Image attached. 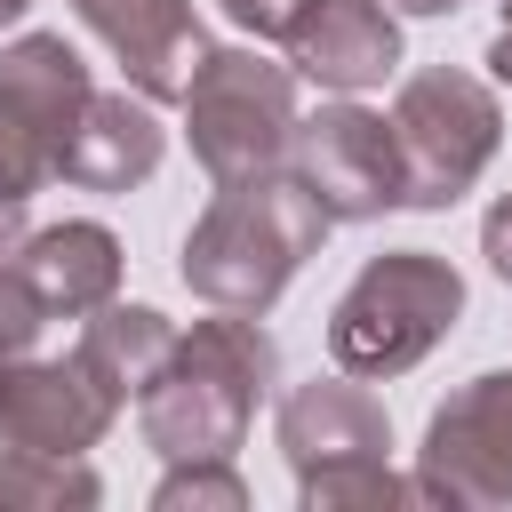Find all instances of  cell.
<instances>
[{"instance_id": "2", "label": "cell", "mask_w": 512, "mask_h": 512, "mask_svg": "<svg viewBox=\"0 0 512 512\" xmlns=\"http://www.w3.org/2000/svg\"><path fill=\"white\" fill-rule=\"evenodd\" d=\"M328 240V208L288 176H240V184H216V200L192 216L184 232V288L216 312H272L280 288L320 256Z\"/></svg>"}, {"instance_id": "1", "label": "cell", "mask_w": 512, "mask_h": 512, "mask_svg": "<svg viewBox=\"0 0 512 512\" xmlns=\"http://www.w3.org/2000/svg\"><path fill=\"white\" fill-rule=\"evenodd\" d=\"M272 384H280V344L264 336V312H216L208 304V320H192V336H176L168 368L136 400L144 448H160L168 464L232 456Z\"/></svg>"}, {"instance_id": "11", "label": "cell", "mask_w": 512, "mask_h": 512, "mask_svg": "<svg viewBox=\"0 0 512 512\" xmlns=\"http://www.w3.org/2000/svg\"><path fill=\"white\" fill-rule=\"evenodd\" d=\"M392 448V416L384 400L368 392V376H312L280 400V456L296 472H320V464H352V456H384Z\"/></svg>"}, {"instance_id": "23", "label": "cell", "mask_w": 512, "mask_h": 512, "mask_svg": "<svg viewBox=\"0 0 512 512\" xmlns=\"http://www.w3.org/2000/svg\"><path fill=\"white\" fill-rule=\"evenodd\" d=\"M24 232H32V224H24V200H0V264L24 248Z\"/></svg>"}, {"instance_id": "15", "label": "cell", "mask_w": 512, "mask_h": 512, "mask_svg": "<svg viewBox=\"0 0 512 512\" xmlns=\"http://www.w3.org/2000/svg\"><path fill=\"white\" fill-rule=\"evenodd\" d=\"M0 96H8V104H24V112L64 144V136H72V120L88 112L96 80H88V64H80V48H72L64 32H24V40H8V48H0Z\"/></svg>"}, {"instance_id": "16", "label": "cell", "mask_w": 512, "mask_h": 512, "mask_svg": "<svg viewBox=\"0 0 512 512\" xmlns=\"http://www.w3.org/2000/svg\"><path fill=\"white\" fill-rule=\"evenodd\" d=\"M104 496V480L80 456H40V448H8L0 456V512H88Z\"/></svg>"}, {"instance_id": "7", "label": "cell", "mask_w": 512, "mask_h": 512, "mask_svg": "<svg viewBox=\"0 0 512 512\" xmlns=\"http://www.w3.org/2000/svg\"><path fill=\"white\" fill-rule=\"evenodd\" d=\"M416 504L440 512L512 504V368H488L432 408L416 448Z\"/></svg>"}, {"instance_id": "20", "label": "cell", "mask_w": 512, "mask_h": 512, "mask_svg": "<svg viewBox=\"0 0 512 512\" xmlns=\"http://www.w3.org/2000/svg\"><path fill=\"white\" fill-rule=\"evenodd\" d=\"M56 312H48V296L32 288V272L8 256L0 264V360H24L32 344H40V328H48Z\"/></svg>"}, {"instance_id": "27", "label": "cell", "mask_w": 512, "mask_h": 512, "mask_svg": "<svg viewBox=\"0 0 512 512\" xmlns=\"http://www.w3.org/2000/svg\"><path fill=\"white\" fill-rule=\"evenodd\" d=\"M0 384H8V360H0Z\"/></svg>"}, {"instance_id": "12", "label": "cell", "mask_w": 512, "mask_h": 512, "mask_svg": "<svg viewBox=\"0 0 512 512\" xmlns=\"http://www.w3.org/2000/svg\"><path fill=\"white\" fill-rule=\"evenodd\" d=\"M168 152V128L152 112V96H88V112L72 120L64 152H56V176L80 184V192H136Z\"/></svg>"}, {"instance_id": "22", "label": "cell", "mask_w": 512, "mask_h": 512, "mask_svg": "<svg viewBox=\"0 0 512 512\" xmlns=\"http://www.w3.org/2000/svg\"><path fill=\"white\" fill-rule=\"evenodd\" d=\"M480 256H488V272L512 288V192H504V200L480 216Z\"/></svg>"}, {"instance_id": "17", "label": "cell", "mask_w": 512, "mask_h": 512, "mask_svg": "<svg viewBox=\"0 0 512 512\" xmlns=\"http://www.w3.org/2000/svg\"><path fill=\"white\" fill-rule=\"evenodd\" d=\"M296 504L304 512H392V504H416V480H400L384 456H352V464L296 472Z\"/></svg>"}, {"instance_id": "24", "label": "cell", "mask_w": 512, "mask_h": 512, "mask_svg": "<svg viewBox=\"0 0 512 512\" xmlns=\"http://www.w3.org/2000/svg\"><path fill=\"white\" fill-rule=\"evenodd\" d=\"M488 72H496V80H512V16H504V32L488 40Z\"/></svg>"}, {"instance_id": "4", "label": "cell", "mask_w": 512, "mask_h": 512, "mask_svg": "<svg viewBox=\"0 0 512 512\" xmlns=\"http://www.w3.org/2000/svg\"><path fill=\"white\" fill-rule=\"evenodd\" d=\"M184 136H192V160L208 168V184L288 168L296 64H272L256 48H208V64L184 88Z\"/></svg>"}, {"instance_id": "25", "label": "cell", "mask_w": 512, "mask_h": 512, "mask_svg": "<svg viewBox=\"0 0 512 512\" xmlns=\"http://www.w3.org/2000/svg\"><path fill=\"white\" fill-rule=\"evenodd\" d=\"M384 8H392V16H456L464 0H384Z\"/></svg>"}, {"instance_id": "19", "label": "cell", "mask_w": 512, "mask_h": 512, "mask_svg": "<svg viewBox=\"0 0 512 512\" xmlns=\"http://www.w3.org/2000/svg\"><path fill=\"white\" fill-rule=\"evenodd\" d=\"M152 504L160 512H248V480L232 472V456H192V464H168Z\"/></svg>"}, {"instance_id": "3", "label": "cell", "mask_w": 512, "mask_h": 512, "mask_svg": "<svg viewBox=\"0 0 512 512\" xmlns=\"http://www.w3.org/2000/svg\"><path fill=\"white\" fill-rule=\"evenodd\" d=\"M464 312V272L432 248H384L328 312V360L344 376H408Z\"/></svg>"}, {"instance_id": "9", "label": "cell", "mask_w": 512, "mask_h": 512, "mask_svg": "<svg viewBox=\"0 0 512 512\" xmlns=\"http://www.w3.org/2000/svg\"><path fill=\"white\" fill-rule=\"evenodd\" d=\"M72 16L120 56L128 88L152 104H184L192 72L208 64V32L192 0H72Z\"/></svg>"}, {"instance_id": "8", "label": "cell", "mask_w": 512, "mask_h": 512, "mask_svg": "<svg viewBox=\"0 0 512 512\" xmlns=\"http://www.w3.org/2000/svg\"><path fill=\"white\" fill-rule=\"evenodd\" d=\"M120 400L72 360H8V384H0V448H40V456H88L104 432H112Z\"/></svg>"}, {"instance_id": "6", "label": "cell", "mask_w": 512, "mask_h": 512, "mask_svg": "<svg viewBox=\"0 0 512 512\" xmlns=\"http://www.w3.org/2000/svg\"><path fill=\"white\" fill-rule=\"evenodd\" d=\"M288 176L328 208V224H368L400 208V136L392 112H368L360 96H336L320 112H296L288 136Z\"/></svg>"}, {"instance_id": "14", "label": "cell", "mask_w": 512, "mask_h": 512, "mask_svg": "<svg viewBox=\"0 0 512 512\" xmlns=\"http://www.w3.org/2000/svg\"><path fill=\"white\" fill-rule=\"evenodd\" d=\"M80 368L128 408V400H144V384L168 368V352H176V328H168V312H152V304H96L88 320H80Z\"/></svg>"}, {"instance_id": "10", "label": "cell", "mask_w": 512, "mask_h": 512, "mask_svg": "<svg viewBox=\"0 0 512 512\" xmlns=\"http://www.w3.org/2000/svg\"><path fill=\"white\" fill-rule=\"evenodd\" d=\"M280 48H288L296 80H312L328 96H360L400 72V16L384 0H304V16L288 24Z\"/></svg>"}, {"instance_id": "21", "label": "cell", "mask_w": 512, "mask_h": 512, "mask_svg": "<svg viewBox=\"0 0 512 512\" xmlns=\"http://www.w3.org/2000/svg\"><path fill=\"white\" fill-rule=\"evenodd\" d=\"M240 32H256V40H288V24L304 16V0H216Z\"/></svg>"}, {"instance_id": "26", "label": "cell", "mask_w": 512, "mask_h": 512, "mask_svg": "<svg viewBox=\"0 0 512 512\" xmlns=\"http://www.w3.org/2000/svg\"><path fill=\"white\" fill-rule=\"evenodd\" d=\"M24 8H32V0H0V24H16V16H24Z\"/></svg>"}, {"instance_id": "13", "label": "cell", "mask_w": 512, "mask_h": 512, "mask_svg": "<svg viewBox=\"0 0 512 512\" xmlns=\"http://www.w3.org/2000/svg\"><path fill=\"white\" fill-rule=\"evenodd\" d=\"M16 264L32 272V288L48 296V312H64V320H88L96 304L120 296V240H112L96 216H72V224H40V232H24Z\"/></svg>"}, {"instance_id": "5", "label": "cell", "mask_w": 512, "mask_h": 512, "mask_svg": "<svg viewBox=\"0 0 512 512\" xmlns=\"http://www.w3.org/2000/svg\"><path fill=\"white\" fill-rule=\"evenodd\" d=\"M392 136H400V184H408L400 208H456L504 144V104L488 80L432 64V72L400 80Z\"/></svg>"}, {"instance_id": "18", "label": "cell", "mask_w": 512, "mask_h": 512, "mask_svg": "<svg viewBox=\"0 0 512 512\" xmlns=\"http://www.w3.org/2000/svg\"><path fill=\"white\" fill-rule=\"evenodd\" d=\"M56 152H64V144H56L24 104L0 96V200H32V192L56 176Z\"/></svg>"}]
</instances>
